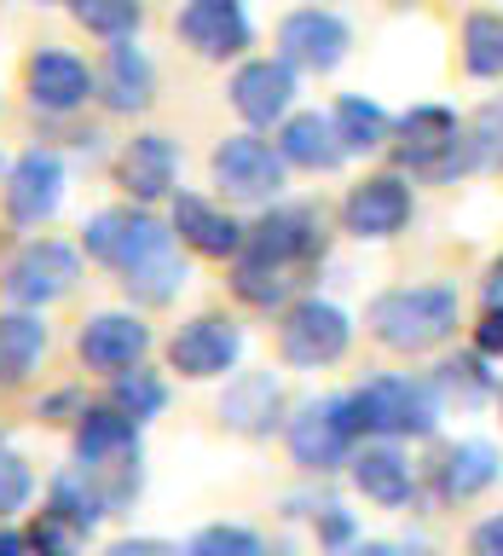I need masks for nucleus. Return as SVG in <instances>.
<instances>
[{
  "mask_svg": "<svg viewBox=\"0 0 503 556\" xmlns=\"http://www.w3.org/2000/svg\"><path fill=\"white\" fill-rule=\"evenodd\" d=\"M463 325V295L457 285H394L371 295L364 307V330L388 348V354H428L446 348Z\"/></svg>",
  "mask_w": 503,
  "mask_h": 556,
  "instance_id": "1",
  "label": "nucleus"
},
{
  "mask_svg": "<svg viewBox=\"0 0 503 556\" xmlns=\"http://www.w3.org/2000/svg\"><path fill=\"white\" fill-rule=\"evenodd\" d=\"M353 400V424L371 441H428L446 417V400L434 389V377H405V371H376L359 389H347Z\"/></svg>",
  "mask_w": 503,
  "mask_h": 556,
  "instance_id": "2",
  "label": "nucleus"
},
{
  "mask_svg": "<svg viewBox=\"0 0 503 556\" xmlns=\"http://www.w3.org/2000/svg\"><path fill=\"white\" fill-rule=\"evenodd\" d=\"M394 156L399 174L428 186H451L463 174H475V156H468V128L457 122L451 104H411L405 116L394 122Z\"/></svg>",
  "mask_w": 503,
  "mask_h": 556,
  "instance_id": "3",
  "label": "nucleus"
},
{
  "mask_svg": "<svg viewBox=\"0 0 503 556\" xmlns=\"http://www.w3.org/2000/svg\"><path fill=\"white\" fill-rule=\"evenodd\" d=\"M347 348H353V313L330 295H295L278 313V359L289 371H324L347 359Z\"/></svg>",
  "mask_w": 503,
  "mask_h": 556,
  "instance_id": "4",
  "label": "nucleus"
},
{
  "mask_svg": "<svg viewBox=\"0 0 503 556\" xmlns=\"http://www.w3.org/2000/svg\"><path fill=\"white\" fill-rule=\"evenodd\" d=\"M81 250H87V261H99V267H111L121 278V273L156 261V255H168L173 226L156 220L145 203H111V208H99V215H87Z\"/></svg>",
  "mask_w": 503,
  "mask_h": 556,
  "instance_id": "5",
  "label": "nucleus"
},
{
  "mask_svg": "<svg viewBox=\"0 0 503 556\" xmlns=\"http://www.w3.org/2000/svg\"><path fill=\"white\" fill-rule=\"evenodd\" d=\"M284 446L295 469L307 476H330V469H347L359 446V424H353V400L347 394H319V400H301L289 417H284Z\"/></svg>",
  "mask_w": 503,
  "mask_h": 556,
  "instance_id": "6",
  "label": "nucleus"
},
{
  "mask_svg": "<svg viewBox=\"0 0 503 556\" xmlns=\"http://www.w3.org/2000/svg\"><path fill=\"white\" fill-rule=\"evenodd\" d=\"M208 174H215L225 203H278L284 186H289V163L255 128L225 134L215 146V156H208Z\"/></svg>",
  "mask_w": 503,
  "mask_h": 556,
  "instance_id": "7",
  "label": "nucleus"
},
{
  "mask_svg": "<svg viewBox=\"0 0 503 556\" xmlns=\"http://www.w3.org/2000/svg\"><path fill=\"white\" fill-rule=\"evenodd\" d=\"M411 220H416V191H411V174L399 168L364 174L341 198V232L353 243H394Z\"/></svg>",
  "mask_w": 503,
  "mask_h": 556,
  "instance_id": "8",
  "label": "nucleus"
},
{
  "mask_svg": "<svg viewBox=\"0 0 503 556\" xmlns=\"http://www.w3.org/2000/svg\"><path fill=\"white\" fill-rule=\"evenodd\" d=\"M243 255L284 267V273H301L312 261H324V215L312 203H267V215L243 238Z\"/></svg>",
  "mask_w": 503,
  "mask_h": 556,
  "instance_id": "9",
  "label": "nucleus"
},
{
  "mask_svg": "<svg viewBox=\"0 0 503 556\" xmlns=\"http://www.w3.org/2000/svg\"><path fill=\"white\" fill-rule=\"evenodd\" d=\"M76 278H81V255L69 250V243H59V238H29L24 250L7 261L0 290H7V302L41 313V307L59 302V295L76 290Z\"/></svg>",
  "mask_w": 503,
  "mask_h": 556,
  "instance_id": "10",
  "label": "nucleus"
},
{
  "mask_svg": "<svg viewBox=\"0 0 503 556\" xmlns=\"http://www.w3.org/2000/svg\"><path fill=\"white\" fill-rule=\"evenodd\" d=\"M243 365V325L225 313H197L168 337V371H180L185 382H215Z\"/></svg>",
  "mask_w": 503,
  "mask_h": 556,
  "instance_id": "11",
  "label": "nucleus"
},
{
  "mask_svg": "<svg viewBox=\"0 0 503 556\" xmlns=\"http://www.w3.org/2000/svg\"><path fill=\"white\" fill-rule=\"evenodd\" d=\"M173 35H180V47H191L203 64L243 59V52L255 47L249 0H185L180 17H173Z\"/></svg>",
  "mask_w": 503,
  "mask_h": 556,
  "instance_id": "12",
  "label": "nucleus"
},
{
  "mask_svg": "<svg viewBox=\"0 0 503 556\" xmlns=\"http://www.w3.org/2000/svg\"><path fill=\"white\" fill-rule=\"evenodd\" d=\"M347 47H353V29H347L341 12L330 7H295L284 12V24H278V59L289 70H312V76H330Z\"/></svg>",
  "mask_w": 503,
  "mask_h": 556,
  "instance_id": "13",
  "label": "nucleus"
},
{
  "mask_svg": "<svg viewBox=\"0 0 503 556\" xmlns=\"http://www.w3.org/2000/svg\"><path fill=\"white\" fill-rule=\"evenodd\" d=\"M64 203V156L47 146H29L17 163L7 168V186H0V208H7L12 226H47Z\"/></svg>",
  "mask_w": 503,
  "mask_h": 556,
  "instance_id": "14",
  "label": "nucleus"
},
{
  "mask_svg": "<svg viewBox=\"0 0 503 556\" xmlns=\"http://www.w3.org/2000/svg\"><path fill=\"white\" fill-rule=\"evenodd\" d=\"M76 354H81L87 371L121 377V371H133V365H145L151 325L139 319L133 307H104V313H93V319L76 330Z\"/></svg>",
  "mask_w": 503,
  "mask_h": 556,
  "instance_id": "15",
  "label": "nucleus"
},
{
  "mask_svg": "<svg viewBox=\"0 0 503 556\" xmlns=\"http://www.w3.org/2000/svg\"><path fill=\"white\" fill-rule=\"evenodd\" d=\"M24 93L41 116H76L87 99H99V76L87 70V59H76V52L41 47V52H29V64H24Z\"/></svg>",
  "mask_w": 503,
  "mask_h": 556,
  "instance_id": "16",
  "label": "nucleus"
},
{
  "mask_svg": "<svg viewBox=\"0 0 503 556\" xmlns=\"http://www.w3.org/2000/svg\"><path fill=\"white\" fill-rule=\"evenodd\" d=\"M168 226L173 238L185 243V250H197L208 261H237L243 255V238H249V226L237 215H225L215 198H203V191H173L168 198Z\"/></svg>",
  "mask_w": 503,
  "mask_h": 556,
  "instance_id": "17",
  "label": "nucleus"
},
{
  "mask_svg": "<svg viewBox=\"0 0 503 556\" xmlns=\"http://www.w3.org/2000/svg\"><path fill=\"white\" fill-rule=\"evenodd\" d=\"M215 417H220V429L243 434V441H267L272 429H284V382H278V371L225 377Z\"/></svg>",
  "mask_w": 503,
  "mask_h": 556,
  "instance_id": "18",
  "label": "nucleus"
},
{
  "mask_svg": "<svg viewBox=\"0 0 503 556\" xmlns=\"http://www.w3.org/2000/svg\"><path fill=\"white\" fill-rule=\"evenodd\" d=\"M225 99H232V111L260 134V128H272V122L289 116V104H295V70L284 59H243L232 70V81H225Z\"/></svg>",
  "mask_w": 503,
  "mask_h": 556,
  "instance_id": "19",
  "label": "nucleus"
},
{
  "mask_svg": "<svg viewBox=\"0 0 503 556\" xmlns=\"http://www.w3.org/2000/svg\"><path fill=\"white\" fill-rule=\"evenodd\" d=\"M347 476H353L359 498L376 504V510H405L416 498V464L405 458L399 441H364L347 458Z\"/></svg>",
  "mask_w": 503,
  "mask_h": 556,
  "instance_id": "20",
  "label": "nucleus"
},
{
  "mask_svg": "<svg viewBox=\"0 0 503 556\" xmlns=\"http://www.w3.org/2000/svg\"><path fill=\"white\" fill-rule=\"evenodd\" d=\"M180 180V146H173L168 134H133L128 146H121V156H116V186L128 191L133 203H163V198H173V186Z\"/></svg>",
  "mask_w": 503,
  "mask_h": 556,
  "instance_id": "21",
  "label": "nucleus"
},
{
  "mask_svg": "<svg viewBox=\"0 0 503 556\" xmlns=\"http://www.w3.org/2000/svg\"><path fill=\"white\" fill-rule=\"evenodd\" d=\"M99 99H104V111H116V116H139L156 104V64L145 59L139 41H111L104 70H99Z\"/></svg>",
  "mask_w": 503,
  "mask_h": 556,
  "instance_id": "22",
  "label": "nucleus"
},
{
  "mask_svg": "<svg viewBox=\"0 0 503 556\" xmlns=\"http://www.w3.org/2000/svg\"><path fill=\"white\" fill-rule=\"evenodd\" d=\"M278 156H284L289 168H307V174H336L347 163L341 139H336V122L324 111H289L278 122Z\"/></svg>",
  "mask_w": 503,
  "mask_h": 556,
  "instance_id": "23",
  "label": "nucleus"
},
{
  "mask_svg": "<svg viewBox=\"0 0 503 556\" xmlns=\"http://www.w3.org/2000/svg\"><path fill=\"white\" fill-rule=\"evenodd\" d=\"M434 476H440V498L446 504L480 498V493H492V486L503 481V452L492 441H480V434H468V441L446 446V458L434 464Z\"/></svg>",
  "mask_w": 503,
  "mask_h": 556,
  "instance_id": "24",
  "label": "nucleus"
},
{
  "mask_svg": "<svg viewBox=\"0 0 503 556\" xmlns=\"http://www.w3.org/2000/svg\"><path fill=\"white\" fill-rule=\"evenodd\" d=\"M47 319L41 313H29V307H17V313H0V382H24L35 365H41L47 354Z\"/></svg>",
  "mask_w": 503,
  "mask_h": 556,
  "instance_id": "25",
  "label": "nucleus"
},
{
  "mask_svg": "<svg viewBox=\"0 0 503 556\" xmlns=\"http://www.w3.org/2000/svg\"><path fill=\"white\" fill-rule=\"evenodd\" d=\"M330 122H336V139H341V151H347V156H371V151H382V146L394 139V116L382 111L376 99H364V93L336 99Z\"/></svg>",
  "mask_w": 503,
  "mask_h": 556,
  "instance_id": "26",
  "label": "nucleus"
},
{
  "mask_svg": "<svg viewBox=\"0 0 503 556\" xmlns=\"http://www.w3.org/2000/svg\"><path fill=\"white\" fill-rule=\"evenodd\" d=\"M295 285H301V278L295 273H284V267H267V261H255V255H237L232 261V295L243 307H260V313H284L289 302H295Z\"/></svg>",
  "mask_w": 503,
  "mask_h": 556,
  "instance_id": "27",
  "label": "nucleus"
},
{
  "mask_svg": "<svg viewBox=\"0 0 503 556\" xmlns=\"http://www.w3.org/2000/svg\"><path fill=\"white\" fill-rule=\"evenodd\" d=\"M185 278H191V267L180 261V250H168V255L145 261V267L121 273V290H128V302H133V307H168L173 295L185 290Z\"/></svg>",
  "mask_w": 503,
  "mask_h": 556,
  "instance_id": "28",
  "label": "nucleus"
},
{
  "mask_svg": "<svg viewBox=\"0 0 503 556\" xmlns=\"http://www.w3.org/2000/svg\"><path fill=\"white\" fill-rule=\"evenodd\" d=\"M463 70L475 81H503V12L463 17Z\"/></svg>",
  "mask_w": 503,
  "mask_h": 556,
  "instance_id": "29",
  "label": "nucleus"
},
{
  "mask_svg": "<svg viewBox=\"0 0 503 556\" xmlns=\"http://www.w3.org/2000/svg\"><path fill=\"white\" fill-rule=\"evenodd\" d=\"M492 359H480L475 348L457 359H446L440 371H434V389L440 400H457V406H486V400H498V371H486Z\"/></svg>",
  "mask_w": 503,
  "mask_h": 556,
  "instance_id": "30",
  "label": "nucleus"
},
{
  "mask_svg": "<svg viewBox=\"0 0 503 556\" xmlns=\"http://www.w3.org/2000/svg\"><path fill=\"white\" fill-rule=\"evenodd\" d=\"M69 17L99 41H133L145 24V7L139 0H69Z\"/></svg>",
  "mask_w": 503,
  "mask_h": 556,
  "instance_id": "31",
  "label": "nucleus"
},
{
  "mask_svg": "<svg viewBox=\"0 0 503 556\" xmlns=\"http://www.w3.org/2000/svg\"><path fill=\"white\" fill-rule=\"evenodd\" d=\"M87 533H93V528H81L76 516L59 510V504H41V510H35V521L24 528L29 556H81V551H87Z\"/></svg>",
  "mask_w": 503,
  "mask_h": 556,
  "instance_id": "32",
  "label": "nucleus"
},
{
  "mask_svg": "<svg viewBox=\"0 0 503 556\" xmlns=\"http://www.w3.org/2000/svg\"><path fill=\"white\" fill-rule=\"evenodd\" d=\"M111 406H116V412H128L133 424H151V417L168 406V382L156 377L151 365H133V371L111 377Z\"/></svg>",
  "mask_w": 503,
  "mask_h": 556,
  "instance_id": "33",
  "label": "nucleus"
},
{
  "mask_svg": "<svg viewBox=\"0 0 503 556\" xmlns=\"http://www.w3.org/2000/svg\"><path fill=\"white\" fill-rule=\"evenodd\" d=\"M47 504H59L64 516H76L81 528H99V521L111 516V504H104L99 481L87 476V469H59V476H52V493H47Z\"/></svg>",
  "mask_w": 503,
  "mask_h": 556,
  "instance_id": "34",
  "label": "nucleus"
},
{
  "mask_svg": "<svg viewBox=\"0 0 503 556\" xmlns=\"http://www.w3.org/2000/svg\"><path fill=\"white\" fill-rule=\"evenodd\" d=\"M180 556H267V545H260V533L243 528V521H208V528H197L185 539Z\"/></svg>",
  "mask_w": 503,
  "mask_h": 556,
  "instance_id": "35",
  "label": "nucleus"
},
{
  "mask_svg": "<svg viewBox=\"0 0 503 556\" xmlns=\"http://www.w3.org/2000/svg\"><path fill=\"white\" fill-rule=\"evenodd\" d=\"M468 128V156H475V174H503V99H486Z\"/></svg>",
  "mask_w": 503,
  "mask_h": 556,
  "instance_id": "36",
  "label": "nucleus"
},
{
  "mask_svg": "<svg viewBox=\"0 0 503 556\" xmlns=\"http://www.w3.org/2000/svg\"><path fill=\"white\" fill-rule=\"evenodd\" d=\"M312 533H319V551L324 556H341V551H353L359 545V516L347 510V504H319V516H312Z\"/></svg>",
  "mask_w": 503,
  "mask_h": 556,
  "instance_id": "37",
  "label": "nucleus"
},
{
  "mask_svg": "<svg viewBox=\"0 0 503 556\" xmlns=\"http://www.w3.org/2000/svg\"><path fill=\"white\" fill-rule=\"evenodd\" d=\"M29 498H35V469H29V458H17V452L0 446V521H12Z\"/></svg>",
  "mask_w": 503,
  "mask_h": 556,
  "instance_id": "38",
  "label": "nucleus"
},
{
  "mask_svg": "<svg viewBox=\"0 0 503 556\" xmlns=\"http://www.w3.org/2000/svg\"><path fill=\"white\" fill-rule=\"evenodd\" d=\"M468 348H475L480 359H503V307H486L475 330H468Z\"/></svg>",
  "mask_w": 503,
  "mask_h": 556,
  "instance_id": "39",
  "label": "nucleus"
},
{
  "mask_svg": "<svg viewBox=\"0 0 503 556\" xmlns=\"http://www.w3.org/2000/svg\"><path fill=\"white\" fill-rule=\"evenodd\" d=\"M468 556H503V510L475 521V533H468Z\"/></svg>",
  "mask_w": 503,
  "mask_h": 556,
  "instance_id": "40",
  "label": "nucleus"
},
{
  "mask_svg": "<svg viewBox=\"0 0 503 556\" xmlns=\"http://www.w3.org/2000/svg\"><path fill=\"white\" fill-rule=\"evenodd\" d=\"M99 556H180L168 545V539H116V545H104Z\"/></svg>",
  "mask_w": 503,
  "mask_h": 556,
  "instance_id": "41",
  "label": "nucleus"
},
{
  "mask_svg": "<svg viewBox=\"0 0 503 556\" xmlns=\"http://www.w3.org/2000/svg\"><path fill=\"white\" fill-rule=\"evenodd\" d=\"M64 412H81V394H76V389H59V394H47V400H41V412H35V417H47V424H64Z\"/></svg>",
  "mask_w": 503,
  "mask_h": 556,
  "instance_id": "42",
  "label": "nucleus"
},
{
  "mask_svg": "<svg viewBox=\"0 0 503 556\" xmlns=\"http://www.w3.org/2000/svg\"><path fill=\"white\" fill-rule=\"evenodd\" d=\"M480 295H486V307H503V255L486 267V278H480Z\"/></svg>",
  "mask_w": 503,
  "mask_h": 556,
  "instance_id": "43",
  "label": "nucleus"
},
{
  "mask_svg": "<svg viewBox=\"0 0 503 556\" xmlns=\"http://www.w3.org/2000/svg\"><path fill=\"white\" fill-rule=\"evenodd\" d=\"M341 556H405V545H388V539H364V545L341 551Z\"/></svg>",
  "mask_w": 503,
  "mask_h": 556,
  "instance_id": "44",
  "label": "nucleus"
},
{
  "mask_svg": "<svg viewBox=\"0 0 503 556\" xmlns=\"http://www.w3.org/2000/svg\"><path fill=\"white\" fill-rule=\"evenodd\" d=\"M0 556H29V539L17 528H7V521H0Z\"/></svg>",
  "mask_w": 503,
  "mask_h": 556,
  "instance_id": "45",
  "label": "nucleus"
},
{
  "mask_svg": "<svg viewBox=\"0 0 503 556\" xmlns=\"http://www.w3.org/2000/svg\"><path fill=\"white\" fill-rule=\"evenodd\" d=\"M35 7H69V0H35Z\"/></svg>",
  "mask_w": 503,
  "mask_h": 556,
  "instance_id": "46",
  "label": "nucleus"
},
{
  "mask_svg": "<svg viewBox=\"0 0 503 556\" xmlns=\"http://www.w3.org/2000/svg\"><path fill=\"white\" fill-rule=\"evenodd\" d=\"M498 412H503V382H498Z\"/></svg>",
  "mask_w": 503,
  "mask_h": 556,
  "instance_id": "47",
  "label": "nucleus"
},
{
  "mask_svg": "<svg viewBox=\"0 0 503 556\" xmlns=\"http://www.w3.org/2000/svg\"><path fill=\"white\" fill-rule=\"evenodd\" d=\"M388 7H411V0H388Z\"/></svg>",
  "mask_w": 503,
  "mask_h": 556,
  "instance_id": "48",
  "label": "nucleus"
},
{
  "mask_svg": "<svg viewBox=\"0 0 503 556\" xmlns=\"http://www.w3.org/2000/svg\"><path fill=\"white\" fill-rule=\"evenodd\" d=\"M272 556H295V551H272Z\"/></svg>",
  "mask_w": 503,
  "mask_h": 556,
  "instance_id": "49",
  "label": "nucleus"
}]
</instances>
